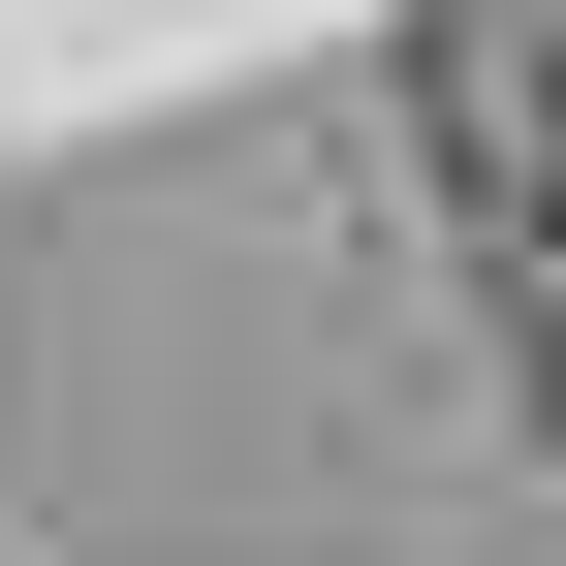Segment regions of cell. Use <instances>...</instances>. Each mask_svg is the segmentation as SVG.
<instances>
[{
    "mask_svg": "<svg viewBox=\"0 0 566 566\" xmlns=\"http://www.w3.org/2000/svg\"><path fill=\"white\" fill-rule=\"evenodd\" d=\"M535 221H566V126H535Z\"/></svg>",
    "mask_w": 566,
    "mask_h": 566,
    "instance_id": "1",
    "label": "cell"
}]
</instances>
